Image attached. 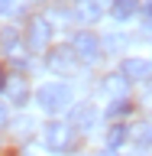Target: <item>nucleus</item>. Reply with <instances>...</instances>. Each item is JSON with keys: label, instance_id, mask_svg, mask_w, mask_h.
<instances>
[{"label": "nucleus", "instance_id": "1", "mask_svg": "<svg viewBox=\"0 0 152 156\" xmlns=\"http://www.w3.org/2000/svg\"><path fill=\"white\" fill-rule=\"evenodd\" d=\"M36 104L49 114H62L71 107V88L62 85V81H46V85L36 88Z\"/></svg>", "mask_w": 152, "mask_h": 156}, {"label": "nucleus", "instance_id": "2", "mask_svg": "<svg viewBox=\"0 0 152 156\" xmlns=\"http://www.w3.org/2000/svg\"><path fill=\"white\" fill-rule=\"evenodd\" d=\"M71 52H75V58H81V62H94L97 55H100V39L94 36V33H87V29H81V33H75L71 36Z\"/></svg>", "mask_w": 152, "mask_h": 156}, {"label": "nucleus", "instance_id": "3", "mask_svg": "<svg viewBox=\"0 0 152 156\" xmlns=\"http://www.w3.org/2000/svg\"><path fill=\"white\" fill-rule=\"evenodd\" d=\"M42 143L49 150H55V153H65L68 146H71V127L62 124V120H52L46 127V133H42Z\"/></svg>", "mask_w": 152, "mask_h": 156}, {"label": "nucleus", "instance_id": "4", "mask_svg": "<svg viewBox=\"0 0 152 156\" xmlns=\"http://www.w3.org/2000/svg\"><path fill=\"white\" fill-rule=\"evenodd\" d=\"M120 75L126 81H149L152 78V62H146V58H123Z\"/></svg>", "mask_w": 152, "mask_h": 156}, {"label": "nucleus", "instance_id": "5", "mask_svg": "<svg viewBox=\"0 0 152 156\" xmlns=\"http://www.w3.org/2000/svg\"><path fill=\"white\" fill-rule=\"evenodd\" d=\"M97 124V111L91 104H75V111H71V130H81V133H87V130H94Z\"/></svg>", "mask_w": 152, "mask_h": 156}, {"label": "nucleus", "instance_id": "6", "mask_svg": "<svg viewBox=\"0 0 152 156\" xmlns=\"http://www.w3.org/2000/svg\"><path fill=\"white\" fill-rule=\"evenodd\" d=\"M49 36H52V26H49L46 20H29V26H26V39H29V46L32 49H46L49 46Z\"/></svg>", "mask_w": 152, "mask_h": 156}, {"label": "nucleus", "instance_id": "7", "mask_svg": "<svg viewBox=\"0 0 152 156\" xmlns=\"http://www.w3.org/2000/svg\"><path fill=\"white\" fill-rule=\"evenodd\" d=\"M3 94L13 101V104H26V78H19V75H7V81H3V88H0Z\"/></svg>", "mask_w": 152, "mask_h": 156}, {"label": "nucleus", "instance_id": "8", "mask_svg": "<svg viewBox=\"0 0 152 156\" xmlns=\"http://www.w3.org/2000/svg\"><path fill=\"white\" fill-rule=\"evenodd\" d=\"M139 13V0H113L110 3V16L117 20V23H126L130 16H136Z\"/></svg>", "mask_w": 152, "mask_h": 156}, {"label": "nucleus", "instance_id": "9", "mask_svg": "<svg viewBox=\"0 0 152 156\" xmlns=\"http://www.w3.org/2000/svg\"><path fill=\"white\" fill-rule=\"evenodd\" d=\"M126 88H130V81H126L120 72L104 78V94H110L113 101H123V98H126Z\"/></svg>", "mask_w": 152, "mask_h": 156}, {"label": "nucleus", "instance_id": "10", "mask_svg": "<svg viewBox=\"0 0 152 156\" xmlns=\"http://www.w3.org/2000/svg\"><path fill=\"white\" fill-rule=\"evenodd\" d=\"M71 65H75V52L71 49H52L49 52V68L52 72H68Z\"/></svg>", "mask_w": 152, "mask_h": 156}, {"label": "nucleus", "instance_id": "11", "mask_svg": "<svg viewBox=\"0 0 152 156\" xmlns=\"http://www.w3.org/2000/svg\"><path fill=\"white\" fill-rule=\"evenodd\" d=\"M130 140H133L139 150H149L152 146V124H136L133 130H130Z\"/></svg>", "mask_w": 152, "mask_h": 156}, {"label": "nucleus", "instance_id": "12", "mask_svg": "<svg viewBox=\"0 0 152 156\" xmlns=\"http://www.w3.org/2000/svg\"><path fill=\"white\" fill-rule=\"evenodd\" d=\"M126 140H130V130H126L123 124H113L107 130V150H117V146H123Z\"/></svg>", "mask_w": 152, "mask_h": 156}, {"label": "nucleus", "instance_id": "13", "mask_svg": "<svg viewBox=\"0 0 152 156\" xmlns=\"http://www.w3.org/2000/svg\"><path fill=\"white\" fill-rule=\"evenodd\" d=\"M78 16L84 20V23H91V20H97V16H100V7H97L94 0H84V3L78 7Z\"/></svg>", "mask_w": 152, "mask_h": 156}, {"label": "nucleus", "instance_id": "14", "mask_svg": "<svg viewBox=\"0 0 152 156\" xmlns=\"http://www.w3.org/2000/svg\"><path fill=\"white\" fill-rule=\"evenodd\" d=\"M130 111H133V104H130V101L123 98V101H113V104L107 107V117H113V120H120V117H126Z\"/></svg>", "mask_w": 152, "mask_h": 156}, {"label": "nucleus", "instance_id": "15", "mask_svg": "<svg viewBox=\"0 0 152 156\" xmlns=\"http://www.w3.org/2000/svg\"><path fill=\"white\" fill-rule=\"evenodd\" d=\"M16 39H19V29L7 26V29H3V33H0V46H3V49H7V52H10V49L16 46Z\"/></svg>", "mask_w": 152, "mask_h": 156}, {"label": "nucleus", "instance_id": "16", "mask_svg": "<svg viewBox=\"0 0 152 156\" xmlns=\"http://www.w3.org/2000/svg\"><path fill=\"white\" fill-rule=\"evenodd\" d=\"M13 127H16V133H19V136H26L29 130L36 127V120H32V117H23V120H16V124H13Z\"/></svg>", "mask_w": 152, "mask_h": 156}, {"label": "nucleus", "instance_id": "17", "mask_svg": "<svg viewBox=\"0 0 152 156\" xmlns=\"http://www.w3.org/2000/svg\"><path fill=\"white\" fill-rule=\"evenodd\" d=\"M10 10H13V0H0V16H3V13H10Z\"/></svg>", "mask_w": 152, "mask_h": 156}, {"label": "nucleus", "instance_id": "18", "mask_svg": "<svg viewBox=\"0 0 152 156\" xmlns=\"http://www.w3.org/2000/svg\"><path fill=\"white\" fill-rule=\"evenodd\" d=\"M146 104H149V111H152V81L146 85Z\"/></svg>", "mask_w": 152, "mask_h": 156}, {"label": "nucleus", "instance_id": "19", "mask_svg": "<svg viewBox=\"0 0 152 156\" xmlns=\"http://www.w3.org/2000/svg\"><path fill=\"white\" fill-rule=\"evenodd\" d=\"M94 3H97V7H100V10H104V7L110 10V3H113V0H94Z\"/></svg>", "mask_w": 152, "mask_h": 156}, {"label": "nucleus", "instance_id": "20", "mask_svg": "<svg viewBox=\"0 0 152 156\" xmlns=\"http://www.w3.org/2000/svg\"><path fill=\"white\" fill-rule=\"evenodd\" d=\"M3 81H7V72H3V68H0V88H3Z\"/></svg>", "mask_w": 152, "mask_h": 156}, {"label": "nucleus", "instance_id": "21", "mask_svg": "<svg viewBox=\"0 0 152 156\" xmlns=\"http://www.w3.org/2000/svg\"><path fill=\"white\" fill-rule=\"evenodd\" d=\"M3 120H7V111H3V104H0V124H3Z\"/></svg>", "mask_w": 152, "mask_h": 156}, {"label": "nucleus", "instance_id": "22", "mask_svg": "<svg viewBox=\"0 0 152 156\" xmlns=\"http://www.w3.org/2000/svg\"><path fill=\"white\" fill-rule=\"evenodd\" d=\"M100 156H117V150H104V153H100Z\"/></svg>", "mask_w": 152, "mask_h": 156}]
</instances>
